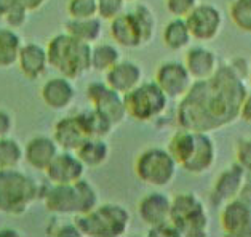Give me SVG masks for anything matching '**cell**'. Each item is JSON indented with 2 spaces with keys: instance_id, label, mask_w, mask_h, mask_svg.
Instances as JSON below:
<instances>
[{
  "instance_id": "obj_18",
  "label": "cell",
  "mask_w": 251,
  "mask_h": 237,
  "mask_svg": "<svg viewBox=\"0 0 251 237\" xmlns=\"http://www.w3.org/2000/svg\"><path fill=\"white\" fill-rule=\"evenodd\" d=\"M170 211L171 197H168L167 194L160 191L149 192L138 204V215L141 221L148 224L149 228L170 221Z\"/></svg>"
},
{
  "instance_id": "obj_42",
  "label": "cell",
  "mask_w": 251,
  "mask_h": 237,
  "mask_svg": "<svg viewBox=\"0 0 251 237\" xmlns=\"http://www.w3.org/2000/svg\"><path fill=\"white\" fill-rule=\"evenodd\" d=\"M238 199H242L251 205V175H248V173H247V178H245V183L242 186V191L238 194Z\"/></svg>"
},
{
  "instance_id": "obj_41",
  "label": "cell",
  "mask_w": 251,
  "mask_h": 237,
  "mask_svg": "<svg viewBox=\"0 0 251 237\" xmlns=\"http://www.w3.org/2000/svg\"><path fill=\"white\" fill-rule=\"evenodd\" d=\"M240 119L243 122L251 124V92L247 93L245 100L242 103V107H240Z\"/></svg>"
},
{
  "instance_id": "obj_23",
  "label": "cell",
  "mask_w": 251,
  "mask_h": 237,
  "mask_svg": "<svg viewBox=\"0 0 251 237\" xmlns=\"http://www.w3.org/2000/svg\"><path fill=\"white\" fill-rule=\"evenodd\" d=\"M18 66H20L24 77L29 80H35L40 76H44L48 66V54L47 48L40 47L37 44H27L23 45L20 54H18Z\"/></svg>"
},
{
  "instance_id": "obj_22",
  "label": "cell",
  "mask_w": 251,
  "mask_h": 237,
  "mask_svg": "<svg viewBox=\"0 0 251 237\" xmlns=\"http://www.w3.org/2000/svg\"><path fill=\"white\" fill-rule=\"evenodd\" d=\"M42 100L53 111H63L74 100V87L66 77H54L42 87Z\"/></svg>"
},
{
  "instance_id": "obj_33",
  "label": "cell",
  "mask_w": 251,
  "mask_h": 237,
  "mask_svg": "<svg viewBox=\"0 0 251 237\" xmlns=\"http://www.w3.org/2000/svg\"><path fill=\"white\" fill-rule=\"evenodd\" d=\"M133 11H134V15L138 16L141 27H143V31H144L146 44H149V42H152V39H154L155 31H157V20H155L154 11L149 7H146V5H136V8Z\"/></svg>"
},
{
  "instance_id": "obj_7",
  "label": "cell",
  "mask_w": 251,
  "mask_h": 237,
  "mask_svg": "<svg viewBox=\"0 0 251 237\" xmlns=\"http://www.w3.org/2000/svg\"><path fill=\"white\" fill-rule=\"evenodd\" d=\"M177 162L167 148H148L134 160V173L138 180L152 187H165L175 180Z\"/></svg>"
},
{
  "instance_id": "obj_39",
  "label": "cell",
  "mask_w": 251,
  "mask_h": 237,
  "mask_svg": "<svg viewBox=\"0 0 251 237\" xmlns=\"http://www.w3.org/2000/svg\"><path fill=\"white\" fill-rule=\"evenodd\" d=\"M148 236H151V237H181L179 231L176 229V226L171 221L149 228Z\"/></svg>"
},
{
  "instance_id": "obj_13",
  "label": "cell",
  "mask_w": 251,
  "mask_h": 237,
  "mask_svg": "<svg viewBox=\"0 0 251 237\" xmlns=\"http://www.w3.org/2000/svg\"><path fill=\"white\" fill-rule=\"evenodd\" d=\"M247 178V172L238 165L232 163L226 170H223L214 180V184L210 191V202L213 207H223L226 202L232 199H237L242 191V186Z\"/></svg>"
},
{
  "instance_id": "obj_43",
  "label": "cell",
  "mask_w": 251,
  "mask_h": 237,
  "mask_svg": "<svg viewBox=\"0 0 251 237\" xmlns=\"http://www.w3.org/2000/svg\"><path fill=\"white\" fill-rule=\"evenodd\" d=\"M54 236H74V237H80V231L75 226V224H69V226H61L59 229L54 231Z\"/></svg>"
},
{
  "instance_id": "obj_4",
  "label": "cell",
  "mask_w": 251,
  "mask_h": 237,
  "mask_svg": "<svg viewBox=\"0 0 251 237\" xmlns=\"http://www.w3.org/2000/svg\"><path fill=\"white\" fill-rule=\"evenodd\" d=\"M130 213L119 204L96 205L83 215H75L74 224L82 236L88 237H120L130 228Z\"/></svg>"
},
{
  "instance_id": "obj_31",
  "label": "cell",
  "mask_w": 251,
  "mask_h": 237,
  "mask_svg": "<svg viewBox=\"0 0 251 237\" xmlns=\"http://www.w3.org/2000/svg\"><path fill=\"white\" fill-rule=\"evenodd\" d=\"M229 16L238 31L251 34V0H232Z\"/></svg>"
},
{
  "instance_id": "obj_28",
  "label": "cell",
  "mask_w": 251,
  "mask_h": 237,
  "mask_svg": "<svg viewBox=\"0 0 251 237\" xmlns=\"http://www.w3.org/2000/svg\"><path fill=\"white\" fill-rule=\"evenodd\" d=\"M21 39L11 29L0 27V68H11L18 61Z\"/></svg>"
},
{
  "instance_id": "obj_14",
  "label": "cell",
  "mask_w": 251,
  "mask_h": 237,
  "mask_svg": "<svg viewBox=\"0 0 251 237\" xmlns=\"http://www.w3.org/2000/svg\"><path fill=\"white\" fill-rule=\"evenodd\" d=\"M85 167L75 153L63 151L58 153L53 162L47 167L45 175L53 184H71L83 178Z\"/></svg>"
},
{
  "instance_id": "obj_44",
  "label": "cell",
  "mask_w": 251,
  "mask_h": 237,
  "mask_svg": "<svg viewBox=\"0 0 251 237\" xmlns=\"http://www.w3.org/2000/svg\"><path fill=\"white\" fill-rule=\"evenodd\" d=\"M44 2H45V0H15V3H23L29 11L37 10L39 7L44 5Z\"/></svg>"
},
{
  "instance_id": "obj_12",
  "label": "cell",
  "mask_w": 251,
  "mask_h": 237,
  "mask_svg": "<svg viewBox=\"0 0 251 237\" xmlns=\"http://www.w3.org/2000/svg\"><path fill=\"white\" fill-rule=\"evenodd\" d=\"M219 226L229 237H251V205L242 199H232L221 207Z\"/></svg>"
},
{
  "instance_id": "obj_5",
  "label": "cell",
  "mask_w": 251,
  "mask_h": 237,
  "mask_svg": "<svg viewBox=\"0 0 251 237\" xmlns=\"http://www.w3.org/2000/svg\"><path fill=\"white\" fill-rule=\"evenodd\" d=\"M40 186L16 168L0 170V211L23 215L39 197Z\"/></svg>"
},
{
  "instance_id": "obj_29",
  "label": "cell",
  "mask_w": 251,
  "mask_h": 237,
  "mask_svg": "<svg viewBox=\"0 0 251 237\" xmlns=\"http://www.w3.org/2000/svg\"><path fill=\"white\" fill-rule=\"evenodd\" d=\"M120 61L119 48L112 44H100L91 48V69L107 72Z\"/></svg>"
},
{
  "instance_id": "obj_47",
  "label": "cell",
  "mask_w": 251,
  "mask_h": 237,
  "mask_svg": "<svg viewBox=\"0 0 251 237\" xmlns=\"http://www.w3.org/2000/svg\"><path fill=\"white\" fill-rule=\"evenodd\" d=\"M125 2H134V0H125Z\"/></svg>"
},
{
  "instance_id": "obj_26",
  "label": "cell",
  "mask_w": 251,
  "mask_h": 237,
  "mask_svg": "<svg viewBox=\"0 0 251 237\" xmlns=\"http://www.w3.org/2000/svg\"><path fill=\"white\" fill-rule=\"evenodd\" d=\"M64 29L66 34L72 35V37L87 42V44H93V42L101 37L102 24L98 16L85 18V20H74V18H71L69 21L64 23Z\"/></svg>"
},
{
  "instance_id": "obj_34",
  "label": "cell",
  "mask_w": 251,
  "mask_h": 237,
  "mask_svg": "<svg viewBox=\"0 0 251 237\" xmlns=\"http://www.w3.org/2000/svg\"><path fill=\"white\" fill-rule=\"evenodd\" d=\"M67 13L74 20H85V18L98 16L96 0H69Z\"/></svg>"
},
{
  "instance_id": "obj_36",
  "label": "cell",
  "mask_w": 251,
  "mask_h": 237,
  "mask_svg": "<svg viewBox=\"0 0 251 237\" xmlns=\"http://www.w3.org/2000/svg\"><path fill=\"white\" fill-rule=\"evenodd\" d=\"M235 162L251 175V138H240L235 143Z\"/></svg>"
},
{
  "instance_id": "obj_15",
  "label": "cell",
  "mask_w": 251,
  "mask_h": 237,
  "mask_svg": "<svg viewBox=\"0 0 251 237\" xmlns=\"http://www.w3.org/2000/svg\"><path fill=\"white\" fill-rule=\"evenodd\" d=\"M218 159V148L213 136L208 132H195V148L184 165L187 173L191 175H203L214 167Z\"/></svg>"
},
{
  "instance_id": "obj_46",
  "label": "cell",
  "mask_w": 251,
  "mask_h": 237,
  "mask_svg": "<svg viewBox=\"0 0 251 237\" xmlns=\"http://www.w3.org/2000/svg\"><path fill=\"white\" fill-rule=\"evenodd\" d=\"M248 79H250V83H251V66H250V71H248Z\"/></svg>"
},
{
  "instance_id": "obj_20",
  "label": "cell",
  "mask_w": 251,
  "mask_h": 237,
  "mask_svg": "<svg viewBox=\"0 0 251 237\" xmlns=\"http://www.w3.org/2000/svg\"><path fill=\"white\" fill-rule=\"evenodd\" d=\"M184 64L187 71L191 72L194 80H203V79H208L214 74V71L219 66V61L216 53L211 48L199 44L187 48Z\"/></svg>"
},
{
  "instance_id": "obj_27",
  "label": "cell",
  "mask_w": 251,
  "mask_h": 237,
  "mask_svg": "<svg viewBox=\"0 0 251 237\" xmlns=\"http://www.w3.org/2000/svg\"><path fill=\"white\" fill-rule=\"evenodd\" d=\"M195 148V132L181 129L173 133V136L168 141V153L175 157V160L177 162V165L182 167L184 163L191 159V156L194 153Z\"/></svg>"
},
{
  "instance_id": "obj_25",
  "label": "cell",
  "mask_w": 251,
  "mask_h": 237,
  "mask_svg": "<svg viewBox=\"0 0 251 237\" xmlns=\"http://www.w3.org/2000/svg\"><path fill=\"white\" fill-rule=\"evenodd\" d=\"M75 154L87 168H98L107 162L111 148L106 143V138H88Z\"/></svg>"
},
{
  "instance_id": "obj_16",
  "label": "cell",
  "mask_w": 251,
  "mask_h": 237,
  "mask_svg": "<svg viewBox=\"0 0 251 237\" xmlns=\"http://www.w3.org/2000/svg\"><path fill=\"white\" fill-rule=\"evenodd\" d=\"M88 138L90 135L87 132V127L83 124L82 114L64 117L54 125L53 139L59 146V149L63 151L75 153Z\"/></svg>"
},
{
  "instance_id": "obj_19",
  "label": "cell",
  "mask_w": 251,
  "mask_h": 237,
  "mask_svg": "<svg viewBox=\"0 0 251 237\" xmlns=\"http://www.w3.org/2000/svg\"><path fill=\"white\" fill-rule=\"evenodd\" d=\"M143 82V69L138 63L124 59L106 72V83L120 95H126Z\"/></svg>"
},
{
  "instance_id": "obj_35",
  "label": "cell",
  "mask_w": 251,
  "mask_h": 237,
  "mask_svg": "<svg viewBox=\"0 0 251 237\" xmlns=\"http://www.w3.org/2000/svg\"><path fill=\"white\" fill-rule=\"evenodd\" d=\"M98 3V16L101 20L111 21L115 16L124 13L125 0H96Z\"/></svg>"
},
{
  "instance_id": "obj_8",
  "label": "cell",
  "mask_w": 251,
  "mask_h": 237,
  "mask_svg": "<svg viewBox=\"0 0 251 237\" xmlns=\"http://www.w3.org/2000/svg\"><path fill=\"white\" fill-rule=\"evenodd\" d=\"M126 115L138 122H152L167 111L168 96L154 82H141L136 88L124 95Z\"/></svg>"
},
{
  "instance_id": "obj_21",
  "label": "cell",
  "mask_w": 251,
  "mask_h": 237,
  "mask_svg": "<svg viewBox=\"0 0 251 237\" xmlns=\"http://www.w3.org/2000/svg\"><path fill=\"white\" fill-rule=\"evenodd\" d=\"M59 153V146L53 138L37 136L32 138L24 151V159L30 167L40 172H45L47 167L53 162L54 157Z\"/></svg>"
},
{
  "instance_id": "obj_1",
  "label": "cell",
  "mask_w": 251,
  "mask_h": 237,
  "mask_svg": "<svg viewBox=\"0 0 251 237\" xmlns=\"http://www.w3.org/2000/svg\"><path fill=\"white\" fill-rule=\"evenodd\" d=\"M238 59L219 64L214 74L194 80L191 90L177 105V124L194 132H216L240 119V107L248 93Z\"/></svg>"
},
{
  "instance_id": "obj_40",
  "label": "cell",
  "mask_w": 251,
  "mask_h": 237,
  "mask_svg": "<svg viewBox=\"0 0 251 237\" xmlns=\"http://www.w3.org/2000/svg\"><path fill=\"white\" fill-rule=\"evenodd\" d=\"M11 127H13V122H11L10 114H7L5 111H0V138L8 136V133L11 132Z\"/></svg>"
},
{
  "instance_id": "obj_30",
  "label": "cell",
  "mask_w": 251,
  "mask_h": 237,
  "mask_svg": "<svg viewBox=\"0 0 251 237\" xmlns=\"http://www.w3.org/2000/svg\"><path fill=\"white\" fill-rule=\"evenodd\" d=\"M82 119L85 127H87L90 138H106L111 135L112 129L115 127L106 115L96 111V109H91L88 112H82Z\"/></svg>"
},
{
  "instance_id": "obj_6",
  "label": "cell",
  "mask_w": 251,
  "mask_h": 237,
  "mask_svg": "<svg viewBox=\"0 0 251 237\" xmlns=\"http://www.w3.org/2000/svg\"><path fill=\"white\" fill-rule=\"evenodd\" d=\"M170 221L179 231L181 237L210 236V213L194 192H179L171 199Z\"/></svg>"
},
{
  "instance_id": "obj_45",
  "label": "cell",
  "mask_w": 251,
  "mask_h": 237,
  "mask_svg": "<svg viewBox=\"0 0 251 237\" xmlns=\"http://www.w3.org/2000/svg\"><path fill=\"white\" fill-rule=\"evenodd\" d=\"M5 236H10V237H16L18 233L15 229H3V231H0V237H5Z\"/></svg>"
},
{
  "instance_id": "obj_17",
  "label": "cell",
  "mask_w": 251,
  "mask_h": 237,
  "mask_svg": "<svg viewBox=\"0 0 251 237\" xmlns=\"http://www.w3.org/2000/svg\"><path fill=\"white\" fill-rule=\"evenodd\" d=\"M111 35L120 47L125 48H138L146 45L144 31L141 27L138 16L134 11L130 13H120L111 20Z\"/></svg>"
},
{
  "instance_id": "obj_3",
  "label": "cell",
  "mask_w": 251,
  "mask_h": 237,
  "mask_svg": "<svg viewBox=\"0 0 251 237\" xmlns=\"http://www.w3.org/2000/svg\"><path fill=\"white\" fill-rule=\"evenodd\" d=\"M48 211L58 215H83L98 205V194L87 180L71 184H53L44 192Z\"/></svg>"
},
{
  "instance_id": "obj_37",
  "label": "cell",
  "mask_w": 251,
  "mask_h": 237,
  "mask_svg": "<svg viewBox=\"0 0 251 237\" xmlns=\"http://www.w3.org/2000/svg\"><path fill=\"white\" fill-rule=\"evenodd\" d=\"M199 3V0H165L168 13L175 18H186Z\"/></svg>"
},
{
  "instance_id": "obj_32",
  "label": "cell",
  "mask_w": 251,
  "mask_h": 237,
  "mask_svg": "<svg viewBox=\"0 0 251 237\" xmlns=\"http://www.w3.org/2000/svg\"><path fill=\"white\" fill-rule=\"evenodd\" d=\"M24 157V153L18 141L10 138H0V170L15 168Z\"/></svg>"
},
{
  "instance_id": "obj_24",
  "label": "cell",
  "mask_w": 251,
  "mask_h": 237,
  "mask_svg": "<svg viewBox=\"0 0 251 237\" xmlns=\"http://www.w3.org/2000/svg\"><path fill=\"white\" fill-rule=\"evenodd\" d=\"M162 40L165 47L170 48L171 52H182L191 47L194 39L189 31L186 18H171L163 27Z\"/></svg>"
},
{
  "instance_id": "obj_10",
  "label": "cell",
  "mask_w": 251,
  "mask_h": 237,
  "mask_svg": "<svg viewBox=\"0 0 251 237\" xmlns=\"http://www.w3.org/2000/svg\"><path fill=\"white\" fill-rule=\"evenodd\" d=\"M87 98L93 105V109L106 115L114 125L122 124L128 117L124 95L112 90L106 82L90 83L87 87Z\"/></svg>"
},
{
  "instance_id": "obj_11",
  "label": "cell",
  "mask_w": 251,
  "mask_h": 237,
  "mask_svg": "<svg viewBox=\"0 0 251 237\" xmlns=\"http://www.w3.org/2000/svg\"><path fill=\"white\" fill-rule=\"evenodd\" d=\"M155 83L168 100H181L191 90L194 79L181 61H163L155 71Z\"/></svg>"
},
{
  "instance_id": "obj_9",
  "label": "cell",
  "mask_w": 251,
  "mask_h": 237,
  "mask_svg": "<svg viewBox=\"0 0 251 237\" xmlns=\"http://www.w3.org/2000/svg\"><path fill=\"white\" fill-rule=\"evenodd\" d=\"M189 31L192 39L199 44L213 42L221 32L223 27V13L216 5L199 3L191 13L186 16Z\"/></svg>"
},
{
  "instance_id": "obj_38",
  "label": "cell",
  "mask_w": 251,
  "mask_h": 237,
  "mask_svg": "<svg viewBox=\"0 0 251 237\" xmlns=\"http://www.w3.org/2000/svg\"><path fill=\"white\" fill-rule=\"evenodd\" d=\"M27 13L29 10L23 3H16L5 13V21L10 27H21L27 20Z\"/></svg>"
},
{
  "instance_id": "obj_2",
  "label": "cell",
  "mask_w": 251,
  "mask_h": 237,
  "mask_svg": "<svg viewBox=\"0 0 251 237\" xmlns=\"http://www.w3.org/2000/svg\"><path fill=\"white\" fill-rule=\"evenodd\" d=\"M48 64L66 79H77L91 69V44L69 34H59L48 42Z\"/></svg>"
}]
</instances>
